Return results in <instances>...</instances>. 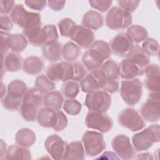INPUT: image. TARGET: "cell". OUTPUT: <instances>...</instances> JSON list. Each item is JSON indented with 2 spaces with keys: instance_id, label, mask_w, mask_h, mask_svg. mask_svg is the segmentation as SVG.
Returning a JSON list of instances; mask_svg holds the SVG:
<instances>
[{
  "instance_id": "6da1fadb",
  "label": "cell",
  "mask_w": 160,
  "mask_h": 160,
  "mask_svg": "<svg viewBox=\"0 0 160 160\" xmlns=\"http://www.w3.org/2000/svg\"><path fill=\"white\" fill-rule=\"evenodd\" d=\"M111 50L109 44L102 41L96 40L84 52L82 61L86 69L89 71L99 69L105 60L109 58Z\"/></svg>"
},
{
  "instance_id": "7a4b0ae2",
  "label": "cell",
  "mask_w": 160,
  "mask_h": 160,
  "mask_svg": "<svg viewBox=\"0 0 160 160\" xmlns=\"http://www.w3.org/2000/svg\"><path fill=\"white\" fill-rule=\"evenodd\" d=\"M12 21L23 30L41 27V18L39 13L28 11L22 4L15 5L10 14Z\"/></svg>"
},
{
  "instance_id": "3957f363",
  "label": "cell",
  "mask_w": 160,
  "mask_h": 160,
  "mask_svg": "<svg viewBox=\"0 0 160 160\" xmlns=\"http://www.w3.org/2000/svg\"><path fill=\"white\" fill-rule=\"evenodd\" d=\"M159 141V126L152 124L132 137V142L138 151L148 150L154 142Z\"/></svg>"
},
{
  "instance_id": "277c9868",
  "label": "cell",
  "mask_w": 160,
  "mask_h": 160,
  "mask_svg": "<svg viewBox=\"0 0 160 160\" xmlns=\"http://www.w3.org/2000/svg\"><path fill=\"white\" fill-rule=\"evenodd\" d=\"M120 94L124 102L129 106L137 104L142 94V84L138 78L126 79L121 82Z\"/></svg>"
},
{
  "instance_id": "5b68a950",
  "label": "cell",
  "mask_w": 160,
  "mask_h": 160,
  "mask_svg": "<svg viewBox=\"0 0 160 160\" xmlns=\"http://www.w3.org/2000/svg\"><path fill=\"white\" fill-rule=\"evenodd\" d=\"M132 21L131 13L118 6H114L108 11L106 16V24L111 29L119 30L128 27Z\"/></svg>"
},
{
  "instance_id": "8992f818",
  "label": "cell",
  "mask_w": 160,
  "mask_h": 160,
  "mask_svg": "<svg viewBox=\"0 0 160 160\" xmlns=\"http://www.w3.org/2000/svg\"><path fill=\"white\" fill-rule=\"evenodd\" d=\"M86 154L90 157L99 155L106 148L103 135L94 131H87L82 138Z\"/></svg>"
},
{
  "instance_id": "52a82bcc",
  "label": "cell",
  "mask_w": 160,
  "mask_h": 160,
  "mask_svg": "<svg viewBox=\"0 0 160 160\" xmlns=\"http://www.w3.org/2000/svg\"><path fill=\"white\" fill-rule=\"evenodd\" d=\"M118 121L120 126L135 132L143 129L145 122L139 113L132 108H126L122 110L118 116Z\"/></svg>"
},
{
  "instance_id": "ba28073f",
  "label": "cell",
  "mask_w": 160,
  "mask_h": 160,
  "mask_svg": "<svg viewBox=\"0 0 160 160\" xmlns=\"http://www.w3.org/2000/svg\"><path fill=\"white\" fill-rule=\"evenodd\" d=\"M111 97L105 91L97 90L88 93L84 104L90 110L101 112H106L111 106Z\"/></svg>"
},
{
  "instance_id": "9c48e42d",
  "label": "cell",
  "mask_w": 160,
  "mask_h": 160,
  "mask_svg": "<svg viewBox=\"0 0 160 160\" xmlns=\"http://www.w3.org/2000/svg\"><path fill=\"white\" fill-rule=\"evenodd\" d=\"M85 124L87 128L98 130L102 133L109 131L113 126L112 119L108 114L90 110L85 118Z\"/></svg>"
},
{
  "instance_id": "30bf717a",
  "label": "cell",
  "mask_w": 160,
  "mask_h": 160,
  "mask_svg": "<svg viewBox=\"0 0 160 160\" xmlns=\"http://www.w3.org/2000/svg\"><path fill=\"white\" fill-rule=\"evenodd\" d=\"M46 76L52 81L66 82L72 80L73 77L72 64L62 61L49 66L46 71Z\"/></svg>"
},
{
  "instance_id": "8fae6325",
  "label": "cell",
  "mask_w": 160,
  "mask_h": 160,
  "mask_svg": "<svg viewBox=\"0 0 160 160\" xmlns=\"http://www.w3.org/2000/svg\"><path fill=\"white\" fill-rule=\"evenodd\" d=\"M159 92H151L146 101L140 109L142 117L148 122H155L159 121L160 114Z\"/></svg>"
},
{
  "instance_id": "7c38bea8",
  "label": "cell",
  "mask_w": 160,
  "mask_h": 160,
  "mask_svg": "<svg viewBox=\"0 0 160 160\" xmlns=\"http://www.w3.org/2000/svg\"><path fill=\"white\" fill-rule=\"evenodd\" d=\"M111 146L116 154L122 159H131L135 156V149L125 134H118L112 140Z\"/></svg>"
},
{
  "instance_id": "4fadbf2b",
  "label": "cell",
  "mask_w": 160,
  "mask_h": 160,
  "mask_svg": "<svg viewBox=\"0 0 160 160\" xmlns=\"http://www.w3.org/2000/svg\"><path fill=\"white\" fill-rule=\"evenodd\" d=\"M67 144L58 135L52 134L46 138L44 147L52 159L61 160L63 159Z\"/></svg>"
},
{
  "instance_id": "5bb4252c",
  "label": "cell",
  "mask_w": 160,
  "mask_h": 160,
  "mask_svg": "<svg viewBox=\"0 0 160 160\" xmlns=\"http://www.w3.org/2000/svg\"><path fill=\"white\" fill-rule=\"evenodd\" d=\"M109 46L114 55L124 57L133 46V42L126 33L122 32L111 40Z\"/></svg>"
},
{
  "instance_id": "9a60e30c",
  "label": "cell",
  "mask_w": 160,
  "mask_h": 160,
  "mask_svg": "<svg viewBox=\"0 0 160 160\" xmlns=\"http://www.w3.org/2000/svg\"><path fill=\"white\" fill-rule=\"evenodd\" d=\"M145 86L151 92H158L160 85V68L156 64H148L144 69Z\"/></svg>"
},
{
  "instance_id": "2e32d148",
  "label": "cell",
  "mask_w": 160,
  "mask_h": 160,
  "mask_svg": "<svg viewBox=\"0 0 160 160\" xmlns=\"http://www.w3.org/2000/svg\"><path fill=\"white\" fill-rule=\"evenodd\" d=\"M70 38L75 42L78 46L82 48H89L94 42L95 36L94 32L83 26H76Z\"/></svg>"
},
{
  "instance_id": "e0dca14e",
  "label": "cell",
  "mask_w": 160,
  "mask_h": 160,
  "mask_svg": "<svg viewBox=\"0 0 160 160\" xmlns=\"http://www.w3.org/2000/svg\"><path fill=\"white\" fill-rule=\"evenodd\" d=\"M119 69V76L124 80L134 79L144 73V69L126 58L120 62Z\"/></svg>"
},
{
  "instance_id": "ac0fdd59",
  "label": "cell",
  "mask_w": 160,
  "mask_h": 160,
  "mask_svg": "<svg viewBox=\"0 0 160 160\" xmlns=\"http://www.w3.org/2000/svg\"><path fill=\"white\" fill-rule=\"evenodd\" d=\"M97 80L99 89L106 91L109 93H114L117 92L119 88V81L118 80H113L104 74L101 69H98L91 71Z\"/></svg>"
},
{
  "instance_id": "d6986e66",
  "label": "cell",
  "mask_w": 160,
  "mask_h": 160,
  "mask_svg": "<svg viewBox=\"0 0 160 160\" xmlns=\"http://www.w3.org/2000/svg\"><path fill=\"white\" fill-rule=\"evenodd\" d=\"M57 111L47 107L41 108L38 113L37 121L38 124L46 128H53L57 121Z\"/></svg>"
},
{
  "instance_id": "ffe728a7",
  "label": "cell",
  "mask_w": 160,
  "mask_h": 160,
  "mask_svg": "<svg viewBox=\"0 0 160 160\" xmlns=\"http://www.w3.org/2000/svg\"><path fill=\"white\" fill-rule=\"evenodd\" d=\"M103 24V17L102 14L98 11L89 10L83 15L82 24L88 29L97 30L101 28Z\"/></svg>"
},
{
  "instance_id": "44dd1931",
  "label": "cell",
  "mask_w": 160,
  "mask_h": 160,
  "mask_svg": "<svg viewBox=\"0 0 160 160\" xmlns=\"http://www.w3.org/2000/svg\"><path fill=\"white\" fill-rule=\"evenodd\" d=\"M22 62V58L20 54L11 52L1 58L2 69L4 68V69L9 72L18 71L21 68Z\"/></svg>"
},
{
  "instance_id": "7402d4cb",
  "label": "cell",
  "mask_w": 160,
  "mask_h": 160,
  "mask_svg": "<svg viewBox=\"0 0 160 160\" xmlns=\"http://www.w3.org/2000/svg\"><path fill=\"white\" fill-rule=\"evenodd\" d=\"M62 48L61 44L58 41L48 42L42 46V52L47 60L55 62L61 58Z\"/></svg>"
},
{
  "instance_id": "603a6c76",
  "label": "cell",
  "mask_w": 160,
  "mask_h": 160,
  "mask_svg": "<svg viewBox=\"0 0 160 160\" xmlns=\"http://www.w3.org/2000/svg\"><path fill=\"white\" fill-rule=\"evenodd\" d=\"M124 57L143 69H145L149 64V56L144 52L141 47L138 45L133 46Z\"/></svg>"
},
{
  "instance_id": "cb8c5ba5",
  "label": "cell",
  "mask_w": 160,
  "mask_h": 160,
  "mask_svg": "<svg viewBox=\"0 0 160 160\" xmlns=\"http://www.w3.org/2000/svg\"><path fill=\"white\" fill-rule=\"evenodd\" d=\"M85 159V151L81 141H72L67 144L62 159Z\"/></svg>"
},
{
  "instance_id": "d4e9b609",
  "label": "cell",
  "mask_w": 160,
  "mask_h": 160,
  "mask_svg": "<svg viewBox=\"0 0 160 160\" xmlns=\"http://www.w3.org/2000/svg\"><path fill=\"white\" fill-rule=\"evenodd\" d=\"M44 62L42 59L38 56H31L26 58L22 62L23 71L31 75L39 73L43 68Z\"/></svg>"
},
{
  "instance_id": "484cf974",
  "label": "cell",
  "mask_w": 160,
  "mask_h": 160,
  "mask_svg": "<svg viewBox=\"0 0 160 160\" xmlns=\"http://www.w3.org/2000/svg\"><path fill=\"white\" fill-rule=\"evenodd\" d=\"M64 99L62 94L58 91H51L46 92L44 96L43 104L45 107L59 111L62 107Z\"/></svg>"
},
{
  "instance_id": "4316f807",
  "label": "cell",
  "mask_w": 160,
  "mask_h": 160,
  "mask_svg": "<svg viewBox=\"0 0 160 160\" xmlns=\"http://www.w3.org/2000/svg\"><path fill=\"white\" fill-rule=\"evenodd\" d=\"M36 139L35 133L29 128L20 129L15 136V141L17 144L26 148L32 146L36 142Z\"/></svg>"
},
{
  "instance_id": "83f0119b",
  "label": "cell",
  "mask_w": 160,
  "mask_h": 160,
  "mask_svg": "<svg viewBox=\"0 0 160 160\" xmlns=\"http://www.w3.org/2000/svg\"><path fill=\"white\" fill-rule=\"evenodd\" d=\"M6 159H32L29 149L19 145H11L7 149L4 156Z\"/></svg>"
},
{
  "instance_id": "f1b7e54d",
  "label": "cell",
  "mask_w": 160,
  "mask_h": 160,
  "mask_svg": "<svg viewBox=\"0 0 160 160\" xmlns=\"http://www.w3.org/2000/svg\"><path fill=\"white\" fill-rule=\"evenodd\" d=\"M44 92L37 88H32L27 91L22 98V102L39 108L43 103Z\"/></svg>"
},
{
  "instance_id": "f546056e",
  "label": "cell",
  "mask_w": 160,
  "mask_h": 160,
  "mask_svg": "<svg viewBox=\"0 0 160 160\" xmlns=\"http://www.w3.org/2000/svg\"><path fill=\"white\" fill-rule=\"evenodd\" d=\"M9 47L14 52H20L22 51L28 46V39L21 34H9Z\"/></svg>"
},
{
  "instance_id": "4dcf8cb0",
  "label": "cell",
  "mask_w": 160,
  "mask_h": 160,
  "mask_svg": "<svg viewBox=\"0 0 160 160\" xmlns=\"http://www.w3.org/2000/svg\"><path fill=\"white\" fill-rule=\"evenodd\" d=\"M26 83L20 79H14L8 85L7 94L20 98H23L28 91Z\"/></svg>"
},
{
  "instance_id": "1f68e13d",
  "label": "cell",
  "mask_w": 160,
  "mask_h": 160,
  "mask_svg": "<svg viewBox=\"0 0 160 160\" xmlns=\"http://www.w3.org/2000/svg\"><path fill=\"white\" fill-rule=\"evenodd\" d=\"M126 34L131 39L132 42L139 43L144 41L148 35L146 28L140 25H132L127 29Z\"/></svg>"
},
{
  "instance_id": "d6a6232c",
  "label": "cell",
  "mask_w": 160,
  "mask_h": 160,
  "mask_svg": "<svg viewBox=\"0 0 160 160\" xmlns=\"http://www.w3.org/2000/svg\"><path fill=\"white\" fill-rule=\"evenodd\" d=\"M81 52L79 47L74 42H67L62 48V56L68 61H74L78 59Z\"/></svg>"
},
{
  "instance_id": "836d02e7",
  "label": "cell",
  "mask_w": 160,
  "mask_h": 160,
  "mask_svg": "<svg viewBox=\"0 0 160 160\" xmlns=\"http://www.w3.org/2000/svg\"><path fill=\"white\" fill-rule=\"evenodd\" d=\"M80 86L81 90L88 94L99 90V89L96 79L91 72L80 81Z\"/></svg>"
},
{
  "instance_id": "e575fe53",
  "label": "cell",
  "mask_w": 160,
  "mask_h": 160,
  "mask_svg": "<svg viewBox=\"0 0 160 160\" xmlns=\"http://www.w3.org/2000/svg\"><path fill=\"white\" fill-rule=\"evenodd\" d=\"M101 69L109 78L118 80L119 78V65L112 59H108L104 62Z\"/></svg>"
},
{
  "instance_id": "d590c367",
  "label": "cell",
  "mask_w": 160,
  "mask_h": 160,
  "mask_svg": "<svg viewBox=\"0 0 160 160\" xmlns=\"http://www.w3.org/2000/svg\"><path fill=\"white\" fill-rule=\"evenodd\" d=\"M19 110L20 115L26 121L34 122L37 119L38 108L34 106L22 102Z\"/></svg>"
},
{
  "instance_id": "8d00e7d4",
  "label": "cell",
  "mask_w": 160,
  "mask_h": 160,
  "mask_svg": "<svg viewBox=\"0 0 160 160\" xmlns=\"http://www.w3.org/2000/svg\"><path fill=\"white\" fill-rule=\"evenodd\" d=\"M58 26L60 34L63 37H71L74 32L77 24L71 19L66 18L59 21Z\"/></svg>"
},
{
  "instance_id": "74e56055",
  "label": "cell",
  "mask_w": 160,
  "mask_h": 160,
  "mask_svg": "<svg viewBox=\"0 0 160 160\" xmlns=\"http://www.w3.org/2000/svg\"><path fill=\"white\" fill-rule=\"evenodd\" d=\"M35 87L41 90L44 93L53 91L56 88L55 83L44 74L38 76L34 82Z\"/></svg>"
},
{
  "instance_id": "f35d334b",
  "label": "cell",
  "mask_w": 160,
  "mask_h": 160,
  "mask_svg": "<svg viewBox=\"0 0 160 160\" xmlns=\"http://www.w3.org/2000/svg\"><path fill=\"white\" fill-rule=\"evenodd\" d=\"M61 91L63 95L68 99L75 98L79 92V86L75 81H68L63 83Z\"/></svg>"
},
{
  "instance_id": "ab89813d",
  "label": "cell",
  "mask_w": 160,
  "mask_h": 160,
  "mask_svg": "<svg viewBox=\"0 0 160 160\" xmlns=\"http://www.w3.org/2000/svg\"><path fill=\"white\" fill-rule=\"evenodd\" d=\"M22 102V98L14 97L8 94L1 99V104L2 106L9 111H15L19 108Z\"/></svg>"
},
{
  "instance_id": "60d3db41",
  "label": "cell",
  "mask_w": 160,
  "mask_h": 160,
  "mask_svg": "<svg viewBox=\"0 0 160 160\" xmlns=\"http://www.w3.org/2000/svg\"><path fill=\"white\" fill-rule=\"evenodd\" d=\"M141 48L148 56H158L159 52V44L156 39L148 38L143 41Z\"/></svg>"
},
{
  "instance_id": "b9f144b4",
  "label": "cell",
  "mask_w": 160,
  "mask_h": 160,
  "mask_svg": "<svg viewBox=\"0 0 160 160\" xmlns=\"http://www.w3.org/2000/svg\"><path fill=\"white\" fill-rule=\"evenodd\" d=\"M81 104L75 99H68L63 104L64 111L71 116L78 115L81 110Z\"/></svg>"
},
{
  "instance_id": "7bdbcfd3",
  "label": "cell",
  "mask_w": 160,
  "mask_h": 160,
  "mask_svg": "<svg viewBox=\"0 0 160 160\" xmlns=\"http://www.w3.org/2000/svg\"><path fill=\"white\" fill-rule=\"evenodd\" d=\"M90 6L100 12H104L109 9L112 4V1L109 0H91L89 1Z\"/></svg>"
},
{
  "instance_id": "ee69618b",
  "label": "cell",
  "mask_w": 160,
  "mask_h": 160,
  "mask_svg": "<svg viewBox=\"0 0 160 160\" xmlns=\"http://www.w3.org/2000/svg\"><path fill=\"white\" fill-rule=\"evenodd\" d=\"M139 3L140 1L137 0H119L118 1L119 8L129 13L134 12L138 7Z\"/></svg>"
},
{
  "instance_id": "f6af8a7d",
  "label": "cell",
  "mask_w": 160,
  "mask_h": 160,
  "mask_svg": "<svg viewBox=\"0 0 160 160\" xmlns=\"http://www.w3.org/2000/svg\"><path fill=\"white\" fill-rule=\"evenodd\" d=\"M57 114L58 118L56 123L52 129L54 131L59 132L64 130L67 127L68 121L66 116L62 111H57Z\"/></svg>"
},
{
  "instance_id": "bcb514c9",
  "label": "cell",
  "mask_w": 160,
  "mask_h": 160,
  "mask_svg": "<svg viewBox=\"0 0 160 160\" xmlns=\"http://www.w3.org/2000/svg\"><path fill=\"white\" fill-rule=\"evenodd\" d=\"M73 66V77L72 80L75 81H81L86 74L84 66L80 62H76L72 64Z\"/></svg>"
},
{
  "instance_id": "7dc6e473",
  "label": "cell",
  "mask_w": 160,
  "mask_h": 160,
  "mask_svg": "<svg viewBox=\"0 0 160 160\" xmlns=\"http://www.w3.org/2000/svg\"><path fill=\"white\" fill-rule=\"evenodd\" d=\"M1 36V58L4 57L5 54L8 52L9 49V34L8 32H4L1 31L0 32Z\"/></svg>"
},
{
  "instance_id": "c3c4849f",
  "label": "cell",
  "mask_w": 160,
  "mask_h": 160,
  "mask_svg": "<svg viewBox=\"0 0 160 160\" xmlns=\"http://www.w3.org/2000/svg\"><path fill=\"white\" fill-rule=\"evenodd\" d=\"M14 1L13 0H1L0 12L1 14H7L11 12L14 8Z\"/></svg>"
},
{
  "instance_id": "681fc988",
  "label": "cell",
  "mask_w": 160,
  "mask_h": 160,
  "mask_svg": "<svg viewBox=\"0 0 160 160\" xmlns=\"http://www.w3.org/2000/svg\"><path fill=\"white\" fill-rule=\"evenodd\" d=\"M46 1H25V4L31 9L36 11H42L46 6Z\"/></svg>"
},
{
  "instance_id": "f907efd6",
  "label": "cell",
  "mask_w": 160,
  "mask_h": 160,
  "mask_svg": "<svg viewBox=\"0 0 160 160\" xmlns=\"http://www.w3.org/2000/svg\"><path fill=\"white\" fill-rule=\"evenodd\" d=\"M13 26L12 21L10 18L6 15H1L0 17V28L1 31L8 32Z\"/></svg>"
},
{
  "instance_id": "816d5d0a",
  "label": "cell",
  "mask_w": 160,
  "mask_h": 160,
  "mask_svg": "<svg viewBox=\"0 0 160 160\" xmlns=\"http://www.w3.org/2000/svg\"><path fill=\"white\" fill-rule=\"evenodd\" d=\"M48 4L49 7L53 11H59L64 8L66 1H48Z\"/></svg>"
},
{
  "instance_id": "f5cc1de1",
  "label": "cell",
  "mask_w": 160,
  "mask_h": 160,
  "mask_svg": "<svg viewBox=\"0 0 160 160\" xmlns=\"http://www.w3.org/2000/svg\"><path fill=\"white\" fill-rule=\"evenodd\" d=\"M98 159H119V158L116 156V154L114 152L106 151L104 152L101 156L98 158Z\"/></svg>"
},
{
  "instance_id": "db71d44e",
  "label": "cell",
  "mask_w": 160,
  "mask_h": 160,
  "mask_svg": "<svg viewBox=\"0 0 160 160\" xmlns=\"http://www.w3.org/2000/svg\"><path fill=\"white\" fill-rule=\"evenodd\" d=\"M7 146L6 142L3 141V139H1V159L4 156L7 151Z\"/></svg>"
},
{
  "instance_id": "11a10c76",
  "label": "cell",
  "mask_w": 160,
  "mask_h": 160,
  "mask_svg": "<svg viewBox=\"0 0 160 160\" xmlns=\"http://www.w3.org/2000/svg\"><path fill=\"white\" fill-rule=\"evenodd\" d=\"M137 159H152L153 157L152 156V154L149 152H146V153H141L138 155Z\"/></svg>"
},
{
  "instance_id": "9f6ffc18",
  "label": "cell",
  "mask_w": 160,
  "mask_h": 160,
  "mask_svg": "<svg viewBox=\"0 0 160 160\" xmlns=\"http://www.w3.org/2000/svg\"><path fill=\"white\" fill-rule=\"evenodd\" d=\"M6 93V86L4 85V84L1 82V99L5 96Z\"/></svg>"
}]
</instances>
